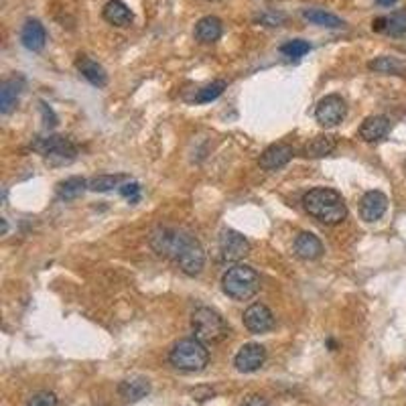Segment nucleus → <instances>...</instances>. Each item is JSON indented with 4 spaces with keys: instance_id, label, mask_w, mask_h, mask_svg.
<instances>
[{
    "instance_id": "f257e3e1",
    "label": "nucleus",
    "mask_w": 406,
    "mask_h": 406,
    "mask_svg": "<svg viewBox=\"0 0 406 406\" xmlns=\"http://www.w3.org/2000/svg\"><path fill=\"white\" fill-rule=\"evenodd\" d=\"M149 244L159 256L173 260L187 277H197L205 267V250L201 242L185 230L156 228L149 238Z\"/></svg>"
},
{
    "instance_id": "f03ea898",
    "label": "nucleus",
    "mask_w": 406,
    "mask_h": 406,
    "mask_svg": "<svg viewBox=\"0 0 406 406\" xmlns=\"http://www.w3.org/2000/svg\"><path fill=\"white\" fill-rule=\"evenodd\" d=\"M303 208L311 218L325 225H339L348 218V205L341 193L329 187H315L303 196Z\"/></svg>"
},
{
    "instance_id": "7ed1b4c3",
    "label": "nucleus",
    "mask_w": 406,
    "mask_h": 406,
    "mask_svg": "<svg viewBox=\"0 0 406 406\" xmlns=\"http://www.w3.org/2000/svg\"><path fill=\"white\" fill-rule=\"evenodd\" d=\"M169 362L175 370L181 372H201L210 364V350L197 337H185L179 339L173 346V350L169 351Z\"/></svg>"
},
{
    "instance_id": "20e7f679",
    "label": "nucleus",
    "mask_w": 406,
    "mask_h": 406,
    "mask_svg": "<svg viewBox=\"0 0 406 406\" xmlns=\"http://www.w3.org/2000/svg\"><path fill=\"white\" fill-rule=\"evenodd\" d=\"M191 331L193 337L203 341L205 346H215L230 337V325L215 309L197 307L191 313Z\"/></svg>"
},
{
    "instance_id": "39448f33",
    "label": "nucleus",
    "mask_w": 406,
    "mask_h": 406,
    "mask_svg": "<svg viewBox=\"0 0 406 406\" xmlns=\"http://www.w3.org/2000/svg\"><path fill=\"white\" fill-rule=\"evenodd\" d=\"M222 291L234 301H248L260 291V277L252 267L236 265L224 272Z\"/></svg>"
},
{
    "instance_id": "423d86ee",
    "label": "nucleus",
    "mask_w": 406,
    "mask_h": 406,
    "mask_svg": "<svg viewBox=\"0 0 406 406\" xmlns=\"http://www.w3.org/2000/svg\"><path fill=\"white\" fill-rule=\"evenodd\" d=\"M31 149L37 151L51 167H65L78 159V146L61 134H49L31 142Z\"/></svg>"
},
{
    "instance_id": "0eeeda50",
    "label": "nucleus",
    "mask_w": 406,
    "mask_h": 406,
    "mask_svg": "<svg viewBox=\"0 0 406 406\" xmlns=\"http://www.w3.org/2000/svg\"><path fill=\"white\" fill-rule=\"evenodd\" d=\"M346 116H348V104L339 94L325 96V98L319 100V104L315 108V118L325 128L337 127L339 122H343Z\"/></svg>"
},
{
    "instance_id": "6e6552de",
    "label": "nucleus",
    "mask_w": 406,
    "mask_h": 406,
    "mask_svg": "<svg viewBox=\"0 0 406 406\" xmlns=\"http://www.w3.org/2000/svg\"><path fill=\"white\" fill-rule=\"evenodd\" d=\"M252 250L250 242L236 230H224L220 236V258L224 262H240Z\"/></svg>"
},
{
    "instance_id": "1a4fd4ad",
    "label": "nucleus",
    "mask_w": 406,
    "mask_h": 406,
    "mask_svg": "<svg viewBox=\"0 0 406 406\" xmlns=\"http://www.w3.org/2000/svg\"><path fill=\"white\" fill-rule=\"evenodd\" d=\"M242 321H244V327L254 333V336H260V333H268L272 327H274V315L272 311L262 305V303H254L250 307L244 311L242 315Z\"/></svg>"
},
{
    "instance_id": "9d476101",
    "label": "nucleus",
    "mask_w": 406,
    "mask_h": 406,
    "mask_svg": "<svg viewBox=\"0 0 406 406\" xmlns=\"http://www.w3.org/2000/svg\"><path fill=\"white\" fill-rule=\"evenodd\" d=\"M267 362V348L260 343H246L242 346L234 358V365L242 374H252L258 372Z\"/></svg>"
},
{
    "instance_id": "9b49d317",
    "label": "nucleus",
    "mask_w": 406,
    "mask_h": 406,
    "mask_svg": "<svg viewBox=\"0 0 406 406\" xmlns=\"http://www.w3.org/2000/svg\"><path fill=\"white\" fill-rule=\"evenodd\" d=\"M293 156H294V149L291 144H287V142H277V144H270L267 151L260 154L258 165L265 169V171H277V169L289 165Z\"/></svg>"
},
{
    "instance_id": "f8f14e48",
    "label": "nucleus",
    "mask_w": 406,
    "mask_h": 406,
    "mask_svg": "<svg viewBox=\"0 0 406 406\" xmlns=\"http://www.w3.org/2000/svg\"><path fill=\"white\" fill-rule=\"evenodd\" d=\"M388 210V197L384 196L382 191L374 189V191H368L360 201V215L364 222H378L380 218L386 213Z\"/></svg>"
},
{
    "instance_id": "ddd939ff",
    "label": "nucleus",
    "mask_w": 406,
    "mask_h": 406,
    "mask_svg": "<svg viewBox=\"0 0 406 406\" xmlns=\"http://www.w3.org/2000/svg\"><path fill=\"white\" fill-rule=\"evenodd\" d=\"M390 132V118L384 114H376V116H368L362 127L358 130L360 139L364 142H380L388 137Z\"/></svg>"
},
{
    "instance_id": "4468645a",
    "label": "nucleus",
    "mask_w": 406,
    "mask_h": 406,
    "mask_svg": "<svg viewBox=\"0 0 406 406\" xmlns=\"http://www.w3.org/2000/svg\"><path fill=\"white\" fill-rule=\"evenodd\" d=\"M294 256L301 258V260H317L323 256V244L321 240L317 238L315 234L311 232H301L293 244Z\"/></svg>"
},
{
    "instance_id": "2eb2a0df",
    "label": "nucleus",
    "mask_w": 406,
    "mask_h": 406,
    "mask_svg": "<svg viewBox=\"0 0 406 406\" xmlns=\"http://www.w3.org/2000/svg\"><path fill=\"white\" fill-rule=\"evenodd\" d=\"M21 43L27 47L28 51H41L47 43V31L37 18H28L21 31Z\"/></svg>"
},
{
    "instance_id": "dca6fc26",
    "label": "nucleus",
    "mask_w": 406,
    "mask_h": 406,
    "mask_svg": "<svg viewBox=\"0 0 406 406\" xmlns=\"http://www.w3.org/2000/svg\"><path fill=\"white\" fill-rule=\"evenodd\" d=\"M75 68H78V71H80L92 85L104 87V85L108 84V73H106V70L100 65L98 61H94L92 57L80 55L75 59Z\"/></svg>"
},
{
    "instance_id": "f3484780",
    "label": "nucleus",
    "mask_w": 406,
    "mask_h": 406,
    "mask_svg": "<svg viewBox=\"0 0 406 406\" xmlns=\"http://www.w3.org/2000/svg\"><path fill=\"white\" fill-rule=\"evenodd\" d=\"M149 392H151V382L144 376H130V378L122 380L118 386V394L128 402L142 400Z\"/></svg>"
},
{
    "instance_id": "a211bd4d",
    "label": "nucleus",
    "mask_w": 406,
    "mask_h": 406,
    "mask_svg": "<svg viewBox=\"0 0 406 406\" xmlns=\"http://www.w3.org/2000/svg\"><path fill=\"white\" fill-rule=\"evenodd\" d=\"M25 85L23 78H11V80H4L0 85V112L11 114L16 108V102L21 96V90Z\"/></svg>"
},
{
    "instance_id": "6ab92c4d",
    "label": "nucleus",
    "mask_w": 406,
    "mask_h": 406,
    "mask_svg": "<svg viewBox=\"0 0 406 406\" xmlns=\"http://www.w3.org/2000/svg\"><path fill=\"white\" fill-rule=\"evenodd\" d=\"M102 14H104V21L114 25V27H128V25L134 21L132 11L128 9L122 0H110V2H106Z\"/></svg>"
},
{
    "instance_id": "aec40b11",
    "label": "nucleus",
    "mask_w": 406,
    "mask_h": 406,
    "mask_svg": "<svg viewBox=\"0 0 406 406\" xmlns=\"http://www.w3.org/2000/svg\"><path fill=\"white\" fill-rule=\"evenodd\" d=\"M222 21L218 18V16H203V18H199L196 25V39L199 43H205V45H210V43H215L220 37H222Z\"/></svg>"
},
{
    "instance_id": "412c9836",
    "label": "nucleus",
    "mask_w": 406,
    "mask_h": 406,
    "mask_svg": "<svg viewBox=\"0 0 406 406\" xmlns=\"http://www.w3.org/2000/svg\"><path fill=\"white\" fill-rule=\"evenodd\" d=\"M337 149V137L331 134H319L315 139H311L305 146V154L311 159H321L331 154Z\"/></svg>"
},
{
    "instance_id": "4be33fe9",
    "label": "nucleus",
    "mask_w": 406,
    "mask_h": 406,
    "mask_svg": "<svg viewBox=\"0 0 406 406\" xmlns=\"http://www.w3.org/2000/svg\"><path fill=\"white\" fill-rule=\"evenodd\" d=\"M303 18L309 21V23H313V25H317V27H327V28L346 27L343 18H339V16L333 13H327V11H323V9H307V11H303Z\"/></svg>"
},
{
    "instance_id": "5701e85b",
    "label": "nucleus",
    "mask_w": 406,
    "mask_h": 406,
    "mask_svg": "<svg viewBox=\"0 0 406 406\" xmlns=\"http://www.w3.org/2000/svg\"><path fill=\"white\" fill-rule=\"evenodd\" d=\"M368 68L376 73H386V75H406V63L398 57H378L368 63Z\"/></svg>"
},
{
    "instance_id": "b1692460",
    "label": "nucleus",
    "mask_w": 406,
    "mask_h": 406,
    "mask_svg": "<svg viewBox=\"0 0 406 406\" xmlns=\"http://www.w3.org/2000/svg\"><path fill=\"white\" fill-rule=\"evenodd\" d=\"M127 181V175H98V177L87 181V189L96 191V193H108V191H112L116 187L120 189Z\"/></svg>"
},
{
    "instance_id": "393cba45",
    "label": "nucleus",
    "mask_w": 406,
    "mask_h": 406,
    "mask_svg": "<svg viewBox=\"0 0 406 406\" xmlns=\"http://www.w3.org/2000/svg\"><path fill=\"white\" fill-rule=\"evenodd\" d=\"M85 189H87V181L84 177H70L57 185V197L63 201H71L82 196Z\"/></svg>"
},
{
    "instance_id": "a878e982",
    "label": "nucleus",
    "mask_w": 406,
    "mask_h": 406,
    "mask_svg": "<svg viewBox=\"0 0 406 406\" xmlns=\"http://www.w3.org/2000/svg\"><path fill=\"white\" fill-rule=\"evenodd\" d=\"M386 33L392 37L406 35V9H400V11L386 16Z\"/></svg>"
},
{
    "instance_id": "bb28decb",
    "label": "nucleus",
    "mask_w": 406,
    "mask_h": 406,
    "mask_svg": "<svg viewBox=\"0 0 406 406\" xmlns=\"http://www.w3.org/2000/svg\"><path fill=\"white\" fill-rule=\"evenodd\" d=\"M225 82L224 80H218V82H211V84H208L205 87H201L199 92L196 94V102L197 104H208V102H211V100L220 98L222 94H224L225 90Z\"/></svg>"
},
{
    "instance_id": "cd10ccee",
    "label": "nucleus",
    "mask_w": 406,
    "mask_h": 406,
    "mask_svg": "<svg viewBox=\"0 0 406 406\" xmlns=\"http://www.w3.org/2000/svg\"><path fill=\"white\" fill-rule=\"evenodd\" d=\"M311 51V45L303 39H293V41H287L280 45V53L284 57H291V59H299L305 53Z\"/></svg>"
},
{
    "instance_id": "c85d7f7f",
    "label": "nucleus",
    "mask_w": 406,
    "mask_h": 406,
    "mask_svg": "<svg viewBox=\"0 0 406 406\" xmlns=\"http://www.w3.org/2000/svg\"><path fill=\"white\" fill-rule=\"evenodd\" d=\"M25 406H57V396L53 392L41 390V392L33 394Z\"/></svg>"
},
{
    "instance_id": "c756f323",
    "label": "nucleus",
    "mask_w": 406,
    "mask_h": 406,
    "mask_svg": "<svg viewBox=\"0 0 406 406\" xmlns=\"http://www.w3.org/2000/svg\"><path fill=\"white\" fill-rule=\"evenodd\" d=\"M260 25H267V27H280L284 21H287V16L282 13H274V11H268V13H262L258 18H256Z\"/></svg>"
},
{
    "instance_id": "7c9ffc66",
    "label": "nucleus",
    "mask_w": 406,
    "mask_h": 406,
    "mask_svg": "<svg viewBox=\"0 0 406 406\" xmlns=\"http://www.w3.org/2000/svg\"><path fill=\"white\" fill-rule=\"evenodd\" d=\"M120 196L130 199V203H137L140 199V185L137 181H127L120 187Z\"/></svg>"
},
{
    "instance_id": "2f4dec72",
    "label": "nucleus",
    "mask_w": 406,
    "mask_h": 406,
    "mask_svg": "<svg viewBox=\"0 0 406 406\" xmlns=\"http://www.w3.org/2000/svg\"><path fill=\"white\" fill-rule=\"evenodd\" d=\"M41 112H43V120H45V127L47 128H53L57 127V116L55 112L45 104V102H41Z\"/></svg>"
},
{
    "instance_id": "473e14b6",
    "label": "nucleus",
    "mask_w": 406,
    "mask_h": 406,
    "mask_svg": "<svg viewBox=\"0 0 406 406\" xmlns=\"http://www.w3.org/2000/svg\"><path fill=\"white\" fill-rule=\"evenodd\" d=\"M242 406H270L265 396H250Z\"/></svg>"
},
{
    "instance_id": "72a5a7b5",
    "label": "nucleus",
    "mask_w": 406,
    "mask_h": 406,
    "mask_svg": "<svg viewBox=\"0 0 406 406\" xmlns=\"http://www.w3.org/2000/svg\"><path fill=\"white\" fill-rule=\"evenodd\" d=\"M380 6H392V4H396V0H376Z\"/></svg>"
}]
</instances>
